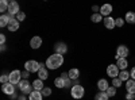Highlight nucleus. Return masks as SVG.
Listing matches in <instances>:
<instances>
[{
	"mask_svg": "<svg viewBox=\"0 0 135 100\" xmlns=\"http://www.w3.org/2000/svg\"><path fill=\"white\" fill-rule=\"evenodd\" d=\"M112 11H114V7H112V4H103L100 7V14L103 18H107V16H111Z\"/></svg>",
	"mask_w": 135,
	"mask_h": 100,
	"instance_id": "obj_9",
	"label": "nucleus"
},
{
	"mask_svg": "<svg viewBox=\"0 0 135 100\" xmlns=\"http://www.w3.org/2000/svg\"><path fill=\"white\" fill-rule=\"evenodd\" d=\"M6 41H7L6 35L4 34H0V45H6Z\"/></svg>",
	"mask_w": 135,
	"mask_h": 100,
	"instance_id": "obj_35",
	"label": "nucleus"
},
{
	"mask_svg": "<svg viewBox=\"0 0 135 100\" xmlns=\"http://www.w3.org/2000/svg\"><path fill=\"white\" fill-rule=\"evenodd\" d=\"M54 51L57 53V54H61V55H64L66 51H68V45L65 42H57L54 45Z\"/></svg>",
	"mask_w": 135,
	"mask_h": 100,
	"instance_id": "obj_11",
	"label": "nucleus"
},
{
	"mask_svg": "<svg viewBox=\"0 0 135 100\" xmlns=\"http://www.w3.org/2000/svg\"><path fill=\"white\" fill-rule=\"evenodd\" d=\"M18 88H19V91L23 93V95H30L32 91H34V88H32V85H30V83H28V80H22L19 84H18Z\"/></svg>",
	"mask_w": 135,
	"mask_h": 100,
	"instance_id": "obj_4",
	"label": "nucleus"
},
{
	"mask_svg": "<svg viewBox=\"0 0 135 100\" xmlns=\"http://www.w3.org/2000/svg\"><path fill=\"white\" fill-rule=\"evenodd\" d=\"M62 64H64V55L57 54V53H54V54L49 55L47 60H46V62H45L46 68H47V69H50V70H55V69H58Z\"/></svg>",
	"mask_w": 135,
	"mask_h": 100,
	"instance_id": "obj_1",
	"label": "nucleus"
},
{
	"mask_svg": "<svg viewBox=\"0 0 135 100\" xmlns=\"http://www.w3.org/2000/svg\"><path fill=\"white\" fill-rule=\"evenodd\" d=\"M130 77H131V80L135 81V66H134V68H131V70H130Z\"/></svg>",
	"mask_w": 135,
	"mask_h": 100,
	"instance_id": "obj_36",
	"label": "nucleus"
},
{
	"mask_svg": "<svg viewBox=\"0 0 135 100\" xmlns=\"http://www.w3.org/2000/svg\"><path fill=\"white\" fill-rule=\"evenodd\" d=\"M22 81V72L15 69L9 73V83L11 84H14V85H18L19 83Z\"/></svg>",
	"mask_w": 135,
	"mask_h": 100,
	"instance_id": "obj_8",
	"label": "nucleus"
},
{
	"mask_svg": "<svg viewBox=\"0 0 135 100\" xmlns=\"http://www.w3.org/2000/svg\"><path fill=\"white\" fill-rule=\"evenodd\" d=\"M115 23H116V27H123L124 23H126V20H124V18H116Z\"/></svg>",
	"mask_w": 135,
	"mask_h": 100,
	"instance_id": "obj_31",
	"label": "nucleus"
},
{
	"mask_svg": "<svg viewBox=\"0 0 135 100\" xmlns=\"http://www.w3.org/2000/svg\"><path fill=\"white\" fill-rule=\"evenodd\" d=\"M19 26H20V22H18V19H16V18H14V16H11V20H9V25H8V30H9L11 32H14V31L19 30Z\"/></svg>",
	"mask_w": 135,
	"mask_h": 100,
	"instance_id": "obj_15",
	"label": "nucleus"
},
{
	"mask_svg": "<svg viewBox=\"0 0 135 100\" xmlns=\"http://www.w3.org/2000/svg\"><path fill=\"white\" fill-rule=\"evenodd\" d=\"M70 95L73 99H83L84 95H85V89H84V87L80 85V84H77V85H73L70 88Z\"/></svg>",
	"mask_w": 135,
	"mask_h": 100,
	"instance_id": "obj_2",
	"label": "nucleus"
},
{
	"mask_svg": "<svg viewBox=\"0 0 135 100\" xmlns=\"http://www.w3.org/2000/svg\"><path fill=\"white\" fill-rule=\"evenodd\" d=\"M122 85H123V81L119 79V77H116V79H112V87H115L116 89H118V88H120Z\"/></svg>",
	"mask_w": 135,
	"mask_h": 100,
	"instance_id": "obj_29",
	"label": "nucleus"
},
{
	"mask_svg": "<svg viewBox=\"0 0 135 100\" xmlns=\"http://www.w3.org/2000/svg\"><path fill=\"white\" fill-rule=\"evenodd\" d=\"M91 20L93 22V23H100V22H103V20H104V18L101 16V14L99 12V14H92Z\"/></svg>",
	"mask_w": 135,
	"mask_h": 100,
	"instance_id": "obj_27",
	"label": "nucleus"
},
{
	"mask_svg": "<svg viewBox=\"0 0 135 100\" xmlns=\"http://www.w3.org/2000/svg\"><path fill=\"white\" fill-rule=\"evenodd\" d=\"M130 54V49L126 46V45H119L118 49H116V54H115V58L119 60V58H127Z\"/></svg>",
	"mask_w": 135,
	"mask_h": 100,
	"instance_id": "obj_5",
	"label": "nucleus"
},
{
	"mask_svg": "<svg viewBox=\"0 0 135 100\" xmlns=\"http://www.w3.org/2000/svg\"><path fill=\"white\" fill-rule=\"evenodd\" d=\"M8 15L9 16H16L19 12H20V7H19V3L15 2V0H12V2H9V6H8Z\"/></svg>",
	"mask_w": 135,
	"mask_h": 100,
	"instance_id": "obj_7",
	"label": "nucleus"
},
{
	"mask_svg": "<svg viewBox=\"0 0 135 100\" xmlns=\"http://www.w3.org/2000/svg\"><path fill=\"white\" fill-rule=\"evenodd\" d=\"M25 69L30 73H35V72L38 73V70L41 69V64L35 60H28L25 62Z\"/></svg>",
	"mask_w": 135,
	"mask_h": 100,
	"instance_id": "obj_3",
	"label": "nucleus"
},
{
	"mask_svg": "<svg viewBox=\"0 0 135 100\" xmlns=\"http://www.w3.org/2000/svg\"><path fill=\"white\" fill-rule=\"evenodd\" d=\"M0 83H2V85L9 83V74H2V77H0Z\"/></svg>",
	"mask_w": 135,
	"mask_h": 100,
	"instance_id": "obj_32",
	"label": "nucleus"
},
{
	"mask_svg": "<svg viewBox=\"0 0 135 100\" xmlns=\"http://www.w3.org/2000/svg\"><path fill=\"white\" fill-rule=\"evenodd\" d=\"M126 91H127V93H134L135 95V81L134 80H128V81H126Z\"/></svg>",
	"mask_w": 135,
	"mask_h": 100,
	"instance_id": "obj_20",
	"label": "nucleus"
},
{
	"mask_svg": "<svg viewBox=\"0 0 135 100\" xmlns=\"http://www.w3.org/2000/svg\"><path fill=\"white\" fill-rule=\"evenodd\" d=\"M15 18L18 19V22H23V20L26 19V14L23 12V11H20V12H19V14H18Z\"/></svg>",
	"mask_w": 135,
	"mask_h": 100,
	"instance_id": "obj_34",
	"label": "nucleus"
},
{
	"mask_svg": "<svg viewBox=\"0 0 135 100\" xmlns=\"http://www.w3.org/2000/svg\"><path fill=\"white\" fill-rule=\"evenodd\" d=\"M32 88H34V91H42L43 89V88H45V85H43V81L42 80H39V79H37V80H34L32 81Z\"/></svg>",
	"mask_w": 135,
	"mask_h": 100,
	"instance_id": "obj_22",
	"label": "nucleus"
},
{
	"mask_svg": "<svg viewBox=\"0 0 135 100\" xmlns=\"http://www.w3.org/2000/svg\"><path fill=\"white\" fill-rule=\"evenodd\" d=\"M103 23H104L105 28H108V30H114V28L116 27V23H115V18H112V16H107V18H104Z\"/></svg>",
	"mask_w": 135,
	"mask_h": 100,
	"instance_id": "obj_12",
	"label": "nucleus"
},
{
	"mask_svg": "<svg viewBox=\"0 0 135 100\" xmlns=\"http://www.w3.org/2000/svg\"><path fill=\"white\" fill-rule=\"evenodd\" d=\"M41 93H42L43 96H50V95H51V88H49V87H45L41 91Z\"/></svg>",
	"mask_w": 135,
	"mask_h": 100,
	"instance_id": "obj_33",
	"label": "nucleus"
},
{
	"mask_svg": "<svg viewBox=\"0 0 135 100\" xmlns=\"http://www.w3.org/2000/svg\"><path fill=\"white\" fill-rule=\"evenodd\" d=\"M18 100H27V96L26 95H23V93H22L19 97H18Z\"/></svg>",
	"mask_w": 135,
	"mask_h": 100,
	"instance_id": "obj_39",
	"label": "nucleus"
},
{
	"mask_svg": "<svg viewBox=\"0 0 135 100\" xmlns=\"http://www.w3.org/2000/svg\"><path fill=\"white\" fill-rule=\"evenodd\" d=\"M116 65H118V68L120 70H127V68H128V60L127 58H119V60H116Z\"/></svg>",
	"mask_w": 135,
	"mask_h": 100,
	"instance_id": "obj_17",
	"label": "nucleus"
},
{
	"mask_svg": "<svg viewBox=\"0 0 135 100\" xmlns=\"http://www.w3.org/2000/svg\"><path fill=\"white\" fill-rule=\"evenodd\" d=\"M124 20L130 25H135V12L134 11H127L124 15Z\"/></svg>",
	"mask_w": 135,
	"mask_h": 100,
	"instance_id": "obj_18",
	"label": "nucleus"
},
{
	"mask_svg": "<svg viewBox=\"0 0 135 100\" xmlns=\"http://www.w3.org/2000/svg\"><path fill=\"white\" fill-rule=\"evenodd\" d=\"M22 77H23V80H27L28 77H30V72H27V70L22 72Z\"/></svg>",
	"mask_w": 135,
	"mask_h": 100,
	"instance_id": "obj_37",
	"label": "nucleus"
},
{
	"mask_svg": "<svg viewBox=\"0 0 135 100\" xmlns=\"http://www.w3.org/2000/svg\"><path fill=\"white\" fill-rule=\"evenodd\" d=\"M45 64H41V69L38 70V79L39 80H42V81H45L49 77V72H47V68H45Z\"/></svg>",
	"mask_w": 135,
	"mask_h": 100,
	"instance_id": "obj_13",
	"label": "nucleus"
},
{
	"mask_svg": "<svg viewBox=\"0 0 135 100\" xmlns=\"http://www.w3.org/2000/svg\"><path fill=\"white\" fill-rule=\"evenodd\" d=\"M9 20H11V16L8 14H3L0 16V27H8Z\"/></svg>",
	"mask_w": 135,
	"mask_h": 100,
	"instance_id": "obj_19",
	"label": "nucleus"
},
{
	"mask_svg": "<svg viewBox=\"0 0 135 100\" xmlns=\"http://www.w3.org/2000/svg\"><path fill=\"white\" fill-rule=\"evenodd\" d=\"M30 100H43V95L39 92V91H32L28 96Z\"/></svg>",
	"mask_w": 135,
	"mask_h": 100,
	"instance_id": "obj_23",
	"label": "nucleus"
},
{
	"mask_svg": "<svg viewBox=\"0 0 135 100\" xmlns=\"http://www.w3.org/2000/svg\"><path fill=\"white\" fill-rule=\"evenodd\" d=\"M119 79L123 81V83H126V81H128L131 77H130V72L128 70H120V73H119Z\"/></svg>",
	"mask_w": 135,
	"mask_h": 100,
	"instance_id": "obj_24",
	"label": "nucleus"
},
{
	"mask_svg": "<svg viewBox=\"0 0 135 100\" xmlns=\"http://www.w3.org/2000/svg\"><path fill=\"white\" fill-rule=\"evenodd\" d=\"M126 100H135V95L134 93H126Z\"/></svg>",
	"mask_w": 135,
	"mask_h": 100,
	"instance_id": "obj_38",
	"label": "nucleus"
},
{
	"mask_svg": "<svg viewBox=\"0 0 135 100\" xmlns=\"http://www.w3.org/2000/svg\"><path fill=\"white\" fill-rule=\"evenodd\" d=\"M54 85L57 87V88H60V89H61V88H66V83H65V80L62 79L61 76L54 80Z\"/></svg>",
	"mask_w": 135,
	"mask_h": 100,
	"instance_id": "obj_25",
	"label": "nucleus"
},
{
	"mask_svg": "<svg viewBox=\"0 0 135 100\" xmlns=\"http://www.w3.org/2000/svg\"><path fill=\"white\" fill-rule=\"evenodd\" d=\"M95 100H109V96L107 95V92H97L95 95Z\"/></svg>",
	"mask_w": 135,
	"mask_h": 100,
	"instance_id": "obj_26",
	"label": "nucleus"
},
{
	"mask_svg": "<svg viewBox=\"0 0 135 100\" xmlns=\"http://www.w3.org/2000/svg\"><path fill=\"white\" fill-rule=\"evenodd\" d=\"M107 95H108L109 97H114V96L116 95V88L111 85V87L108 88V89H107Z\"/></svg>",
	"mask_w": 135,
	"mask_h": 100,
	"instance_id": "obj_30",
	"label": "nucleus"
},
{
	"mask_svg": "<svg viewBox=\"0 0 135 100\" xmlns=\"http://www.w3.org/2000/svg\"><path fill=\"white\" fill-rule=\"evenodd\" d=\"M119 73H120V69L118 68L116 64H109L107 66V76L111 77V79H116V77H119Z\"/></svg>",
	"mask_w": 135,
	"mask_h": 100,
	"instance_id": "obj_6",
	"label": "nucleus"
},
{
	"mask_svg": "<svg viewBox=\"0 0 135 100\" xmlns=\"http://www.w3.org/2000/svg\"><path fill=\"white\" fill-rule=\"evenodd\" d=\"M2 91L6 95H8V96H12L16 92V87L14 84H11V83H7V84H3L2 85Z\"/></svg>",
	"mask_w": 135,
	"mask_h": 100,
	"instance_id": "obj_10",
	"label": "nucleus"
},
{
	"mask_svg": "<svg viewBox=\"0 0 135 100\" xmlns=\"http://www.w3.org/2000/svg\"><path fill=\"white\" fill-rule=\"evenodd\" d=\"M8 6H9V3L7 2V0H2V2H0V11H2V12H6V11L8 9Z\"/></svg>",
	"mask_w": 135,
	"mask_h": 100,
	"instance_id": "obj_28",
	"label": "nucleus"
},
{
	"mask_svg": "<svg viewBox=\"0 0 135 100\" xmlns=\"http://www.w3.org/2000/svg\"><path fill=\"white\" fill-rule=\"evenodd\" d=\"M0 50H2V51H6V45H2V47H0Z\"/></svg>",
	"mask_w": 135,
	"mask_h": 100,
	"instance_id": "obj_40",
	"label": "nucleus"
},
{
	"mask_svg": "<svg viewBox=\"0 0 135 100\" xmlns=\"http://www.w3.org/2000/svg\"><path fill=\"white\" fill-rule=\"evenodd\" d=\"M97 88H99L100 92H107V89L109 88V83L105 79H100L97 81Z\"/></svg>",
	"mask_w": 135,
	"mask_h": 100,
	"instance_id": "obj_16",
	"label": "nucleus"
},
{
	"mask_svg": "<svg viewBox=\"0 0 135 100\" xmlns=\"http://www.w3.org/2000/svg\"><path fill=\"white\" fill-rule=\"evenodd\" d=\"M42 46V38L35 35V37H32L31 41H30V47L31 49H39Z\"/></svg>",
	"mask_w": 135,
	"mask_h": 100,
	"instance_id": "obj_14",
	"label": "nucleus"
},
{
	"mask_svg": "<svg viewBox=\"0 0 135 100\" xmlns=\"http://www.w3.org/2000/svg\"><path fill=\"white\" fill-rule=\"evenodd\" d=\"M68 74H69L70 80L74 81V80H78V77H80V70H78L77 68H72L69 72H68Z\"/></svg>",
	"mask_w": 135,
	"mask_h": 100,
	"instance_id": "obj_21",
	"label": "nucleus"
}]
</instances>
